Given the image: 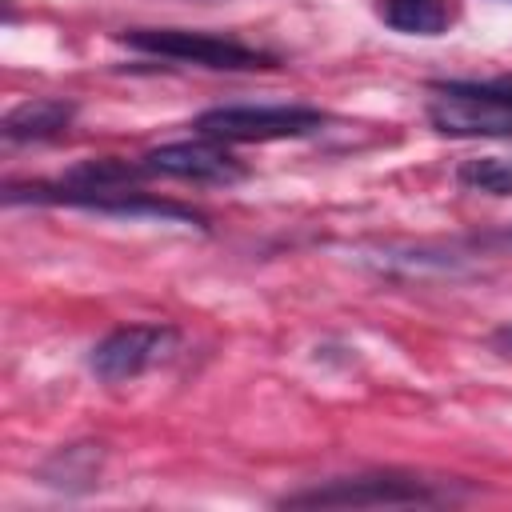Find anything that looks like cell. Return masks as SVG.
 I'll return each instance as SVG.
<instances>
[{"instance_id":"9","label":"cell","mask_w":512,"mask_h":512,"mask_svg":"<svg viewBox=\"0 0 512 512\" xmlns=\"http://www.w3.org/2000/svg\"><path fill=\"white\" fill-rule=\"evenodd\" d=\"M144 176H148L144 164H128L120 156H92V160L72 164L60 184L80 188V192H120V188H136Z\"/></svg>"},{"instance_id":"8","label":"cell","mask_w":512,"mask_h":512,"mask_svg":"<svg viewBox=\"0 0 512 512\" xmlns=\"http://www.w3.org/2000/svg\"><path fill=\"white\" fill-rule=\"evenodd\" d=\"M376 16L404 36H440L452 24V0H376Z\"/></svg>"},{"instance_id":"2","label":"cell","mask_w":512,"mask_h":512,"mask_svg":"<svg viewBox=\"0 0 512 512\" xmlns=\"http://www.w3.org/2000/svg\"><path fill=\"white\" fill-rule=\"evenodd\" d=\"M328 124V112L312 104H220L192 120V128L220 144H268L300 140Z\"/></svg>"},{"instance_id":"7","label":"cell","mask_w":512,"mask_h":512,"mask_svg":"<svg viewBox=\"0 0 512 512\" xmlns=\"http://www.w3.org/2000/svg\"><path fill=\"white\" fill-rule=\"evenodd\" d=\"M76 120V104L60 100V96H36V100H20L16 108L4 112L0 120V136L8 144H32V140H52L60 132H68V124Z\"/></svg>"},{"instance_id":"10","label":"cell","mask_w":512,"mask_h":512,"mask_svg":"<svg viewBox=\"0 0 512 512\" xmlns=\"http://www.w3.org/2000/svg\"><path fill=\"white\" fill-rule=\"evenodd\" d=\"M456 184L484 196H512V156H472L456 168Z\"/></svg>"},{"instance_id":"11","label":"cell","mask_w":512,"mask_h":512,"mask_svg":"<svg viewBox=\"0 0 512 512\" xmlns=\"http://www.w3.org/2000/svg\"><path fill=\"white\" fill-rule=\"evenodd\" d=\"M100 472V452L92 444H72L64 452H56L48 464H44V480L56 484V488H72V480H92Z\"/></svg>"},{"instance_id":"1","label":"cell","mask_w":512,"mask_h":512,"mask_svg":"<svg viewBox=\"0 0 512 512\" xmlns=\"http://www.w3.org/2000/svg\"><path fill=\"white\" fill-rule=\"evenodd\" d=\"M452 500L448 488L408 472H356L308 484L300 492L280 496V508H380V504H440Z\"/></svg>"},{"instance_id":"3","label":"cell","mask_w":512,"mask_h":512,"mask_svg":"<svg viewBox=\"0 0 512 512\" xmlns=\"http://www.w3.org/2000/svg\"><path fill=\"white\" fill-rule=\"evenodd\" d=\"M132 52L164 56L180 64H200L216 72H252V68H276L280 60L272 52H260L236 36L220 32H196V28H128L120 36Z\"/></svg>"},{"instance_id":"6","label":"cell","mask_w":512,"mask_h":512,"mask_svg":"<svg viewBox=\"0 0 512 512\" xmlns=\"http://www.w3.org/2000/svg\"><path fill=\"white\" fill-rule=\"evenodd\" d=\"M148 176H168V180H188V184H236L248 176V168L220 144V140H176L160 144L140 156Z\"/></svg>"},{"instance_id":"12","label":"cell","mask_w":512,"mask_h":512,"mask_svg":"<svg viewBox=\"0 0 512 512\" xmlns=\"http://www.w3.org/2000/svg\"><path fill=\"white\" fill-rule=\"evenodd\" d=\"M468 92L500 104V108H512V76H492V80H460Z\"/></svg>"},{"instance_id":"4","label":"cell","mask_w":512,"mask_h":512,"mask_svg":"<svg viewBox=\"0 0 512 512\" xmlns=\"http://www.w3.org/2000/svg\"><path fill=\"white\" fill-rule=\"evenodd\" d=\"M172 348H176V328H168V324H124L92 348L88 368H92L96 380L120 384V380H136L152 364L168 360Z\"/></svg>"},{"instance_id":"13","label":"cell","mask_w":512,"mask_h":512,"mask_svg":"<svg viewBox=\"0 0 512 512\" xmlns=\"http://www.w3.org/2000/svg\"><path fill=\"white\" fill-rule=\"evenodd\" d=\"M492 348L504 352V356H512V324H500V328L492 332Z\"/></svg>"},{"instance_id":"5","label":"cell","mask_w":512,"mask_h":512,"mask_svg":"<svg viewBox=\"0 0 512 512\" xmlns=\"http://www.w3.org/2000/svg\"><path fill=\"white\" fill-rule=\"evenodd\" d=\"M428 124L440 136L476 140V136H512V108H500L460 80H432L428 84Z\"/></svg>"}]
</instances>
